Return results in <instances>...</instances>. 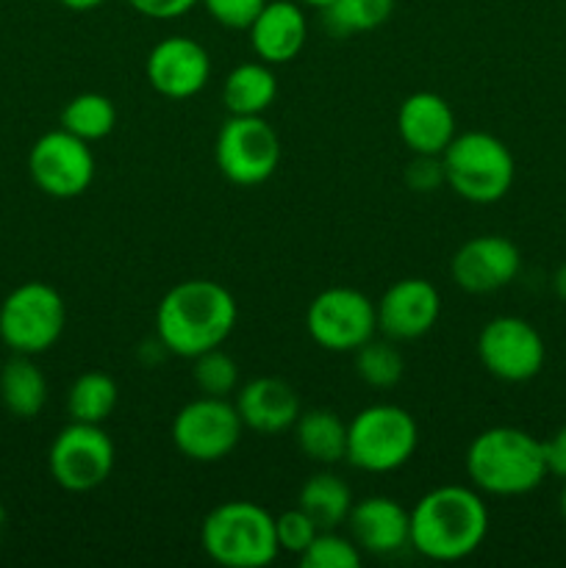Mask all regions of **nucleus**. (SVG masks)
Returning <instances> with one entry per match:
<instances>
[{
  "label": "nucleus",
  "mask_w": 566,
  "mask_h": 568,
  "mask_svg": "<svg viewBox=\"0 0 566 568\" xmlns=\"http://www.w3.org/2000/svg\"><path fill=\"white\" fill-rule=\"evenodd\" d=\"M239 320V305L222 283L209 277L181 281L155 308V336L172 355H194L225 344Z\"/></svg>",
  "instance_id": "obj_1"
},
{
  "label": "nucleus",
  "mask_w": 566,
  "mask_h": 568,
  "mask_svg": "<svg viewBox=\"0 0 566 568\" xmlns=\"http://www.w3.org/2000/svg\"><path fill=\"white\" fill-rule=\"evenodd\" d=\"M553 292L566 303V264H560L553 275Z\"/></svg>",
  "instance_id": "obj_37"
},
{
  "label": "nucleus",
  "mask_w": 566,
  "mask_h": 568,
  "mask_svg": "<svg viewBox=\"0 0 566 568\" xmlns=\"http://www.w3.org/2000/svg\"><path fill=\"white\" fill-rule=\"evenodd\" d=\"M275 532L281 552L297 555L300 558V555L309 549V544L316 538L320 527L314 525V519H311L303 508H292L283 510L281 516H275Z\"/></svg>",
  "instance_id": "obj_31"
},
{
  "label": "nucleus",
  "mask_w": 566,
  "mask_h": 568,
  "mask_svg": "<svg viewBox=\"0 0 566 568\" xmlns=\"http://www.w3.org/2000/svg\"><path fill=\"white\" fill-rule=\"evenodd\" d=\"M305 331L327 353H355L377 333L375 303L358 288L331 286L309 303Z\"/></svg>",
  "instance_id": "obj_11"
},
{
  "label": "nucleus",
  "mask_w": 566,
  "mask_h": 568,
  "mask_svg": "<svg viewBox=\"0 0 566 568\" xmlns=\"http://www.w3.org/2000/svg\"><path fill=\"white\" fill-rule=\"evenodd\" d=\"M281 139L261 116H228L214 139V159L222 175L236 186L266 183L281 166Z\"/></svg>",
  "instance_id": "obj_8"
},
{
  "label": "nucleus",
  "mask_w": 566,
  "mask_h": 568,
  "mask_svg": "<svg viewBox=\"0 0 566 568\" xmlns=\"http://www.w3.org/2000/svg\"><path fill=\"white\" fill-rule=\"evenodd\" d=\"M28 172L39 192H44L48 197H81L94 181L92 148L64 128L48 131L33 142L31 153H28Z\"/></svg>",
  "instance_id": "obj_13"
},
{
  "label": "nucleus",
  "mask_w": 566,
  "mask_h": 568,
  "mask_svg": "<svg viewBox=\"0 0 566 568\" xmlns=\"http://www.w3.org/2000/svg\"><path fill=\"white\" fill-rule=\"evenodd\" d=\"M277 98V78L266 61H244L222 81V103L233 116H261Z\"/></svg>",
  "instance_id": "obj_21"
},
{
  "label": "nucleus",
  "mask_w": 566,
  "mask_h": 568,
  "mask_svg": "<svg viewBox=\"0 0 566 568\" xmlns=\"http://www.w3.org/2000/svg\"><path fill=\"white\" fill-rule=\"evenodd\" d=\"M117 125V109L111 98L100 92H81L61 111V128L75 133L83 142H100Z\"/></svg>",
  "instance_id": "obj_26"
},
{
  "label": "nucleus",
  "mask_w": 566,
  "mask_h": 568,
  "mask_svg": "<svg viewBox=\"0 0 566 568\" xmlns=\"http://www.w3.org/2000/svg\"><path fill=\"white\" fill-rule=\"evenodd\" d=\"M297 3L311 6V9H325V6H331L333 0H297Z\"/></svg>",
  "instance_id": "obj_38"
},
{
  "label": "nucleus",
  "mask_w": 566,
  "mask_h": 568,
  "mask_svg": "<svg viewBox=\"0 0 566 568\" xmlns=\"http://www.w3.org/2000/svg\"><path fill=\"white\" fill-rule=\"evenodd\" d=\"M67 325L64 297L50 283L28 281L0 303V342L17 355H42Z\"/></svg>",
  "instance_id": "obj_7"
},
{
  "label": "nucleus",
  "mask_w": 566,
  "mask_h": 568,
  "mask_svg": "<svg viewBox=\"0 0 566 568\" xmlns=\"http://www.w3.org/2000/svg\"><path fill=\"white\" fill-rule=\"evenodd\" d=\"M361 564L364 552L355 547L353 538L342 536L338 530H320L309 549L300 555L303 568H361Z\"/></svg>",
  "instance_id": "obj_30"
},
{
  "label": "nucleus",
  "mask_w": 566,
  "mask_h": 568,
  "mask_svg": "<svg viewBox=\"0 0 566 568\" xmlns=\"http://www.w3.org/2000/svg\"><path fill=\"white\" fill-rule=\"evenodd\" d=\"M137 14L150 17V20H175L192 11L200 0H125Z\"/></svg>",
  "instance_id": "obj_34"
},
{
  "label": "nucleus",
  "mask_w": 566,
  "mask_h": 568,
  "mask_svg": "<svg viewBox=\"0 0 566 568\" xmlns=\"http://www.w3.org/2000/svg\"><path fill=\"white\" fill-rule=\"evenodd\" d=\"M192 381L205 397H231L239 388V364L222 347L194 355Z\"/></svg>",
  "instance_id": "obj_29"
},
{
  "label": "nucleus",
  "mask_w": 566,
  "mask_h": 568,
  "mask_svg": "<svg viewBox=\"0 0 566 568\" xmlns=\"http://www.w3.org/2000/svg\"><path fill=\"white\" fill-rule=\"evenodd\" d=\"M114 460V442L103 427L70 422L50 444L48 469L55 486L70 494H87L109 480Z\"/></svg>",
  "instance_id": "obj_10"
},
{
  "label": "nucleus",
  "mask_w": 566,
  "mask_h": 568,
  "mask_svg": "<svg viewBox=\"0 0 566 568\" xmlns=\"http://www.w3.org/2000/svg\"><path fill=\"white\" fill-rule=\"evenodd\" d=\"M483 369L503 383H527L544 369L547 347L536 327L522 316H494L477 336Z\"/></svg>",
  "instance_id": "obj_12"
},
{
  "label": "nucleus",
  "mask_w": 566,
  "mask_h": 568,
  "mask_svg": "<svg viewBox=\"0 0 566 568\" xmlns=\"http://www.w3.org/2000/svg\"><path fill=\"white\" fill-rule=\"evenodd\" d=\"M242 419L244 430L261 433V436H277L292 430L300 416V397L281 377H255L236 388L233 399Z\"/></svg>",
  "instance_id": "obj_19"
},
{
  "label": "nucleus",
  "mask_w": 566,
  "mask_h": 568,
  "mask_svg": "<svg viewBox=\"0 0 566 568\" xmlns=\"http://www.w3.org/2000/svg\"><path fill=\"white\" fill-rule=\"evenodd\" d=\"M405 183H408L414 192H433L444 183V166L442 155H414L408 166H405Z\"/></svg>",
  "instance_id": "obj_33"
},
{
  "label": "nucleus",
  "mask_w": 566,
  "mask_h": 568,
  "mask_svg": "<svg viewBox=\"0 0 566 568\" xmlns=\"http://www.w3.org/2000/svg\"><path fill=\"white\" fill-rule=\"evenodd\" d=\"M472 486L492 497H522L547 480L544 444L522 427H488L466 449Z\"/></svg>",
  "instance_id": "obj_3"
},
{
  "label": "nucleus",
  "mask_w": 566,
  "mask_h": 568,
  "mask_svg": "<svg viewBox=\"0 0 566 568\" xmlns=\"http://www.w3.org/2000/svg\"><path fill=\"white\" fill-rule=\"evenodd\" d=\"M397 0H333L322 9V20L336 37H353L381 28L394 14Z\"/></svg>",
  "instance_id": "obj_27"
},
{
  "label": "nucleus",
  "mask_w": 566,
  "mask_h": 568,
  "mask_svg": "<svg viewBox=\"0 0 566 568\" xmlns=\"http://www.w3.org/2000/svg\"><path fill=\"white\" fill-rule=\"evenodd\" d=\"M353 503L347 483L331 471L311 475L297 494V508H303L320 530H338L347 521Z\"/></svg>",
  "instance_id": "obj_24"
},
{
  "label": "nucleus",
  "mask_w": 566,
  "mask_h": 568,
  "mask_svg": "<svg viewBox=\"0 0 566 568\" xmlns=\"http://www.w3.org/2000/svg\"><path fill=\"white\" fill-rule=\"evenodd\" d=\"M355 372L370 388H394L403 381L405 361L392 338H375L355 349Z\"/></svg>",
  "instance_id": "obj_28"
},
{
  "label": "nucleus",
  "mask_w": 566,
  "mask_h": 568,
  "mask_svg": "<svg viewBox=\"0 0 566 568\" xmlns=\"http://www.w3.org/2000/svg\"><path fill=\"white\" fill-rule=\"evenodd\" d=\"M377 331L392 342H414L436 327L442 294L425 277H403L392 283L375 303Z\"/></svg>",
  "instance_id": "obj_15"
},
{
  "label": "nucleus",
  "mask_w": 566,
  "mask_h": 568,
  "mask_svg": "<svg viewBox=\"0 0 566 568\" xmlns=\"http://www.w3.org/2000/svg\"><path fill=\"white\" fill-rule=\"evenodd\" d=\"M148 83L170 100H189L205 89L211 78V59L200 42L189 37H166L144 61Z\"/></svg>",
  "instance_id": "obj_16"
},
{
  "label": "nucleus",
  "mask_w": 566,
  "mask_h": 568,
  "mask_svg": "<svg viewBox=\"0 0 566 568\" xmlns=\"http://www.w3.org/2000/svg\"><path fill=\"white\" fill-rule=\"evenodd\" d=\"M0 403L14 419H37L48 403V377L33 355H11L0 369Z\"/></svg>",
  "instance_id": "obj_22"
},
{
  "label": "nucleus",
  "mask_w": 566,
  "mask_h": 568,
  "mask_svg": "<svg viewBox=\"0 0 566 568\" xmlns=\"http://www.w3.org/2000/svg\"><path fill=\"white\" fill-rule=\"evenodd\" d=\"M416 447H420V427L414 416L400 405H370L347 422L344 460L358 471L386 475L403 469L414 458Z\"/></svg>",
  "instance_id": "obj_6"
},
{
  "label": "nucleus",
  "mask_w": 566,
  "mask_h": 568,
  "mask_svg": "<svg viewBox=\"0 0 566 568\" xmlns=\"http://www.w3.org/2000/svg\"><path fill=\"white\" fill-rule=\"evenodd\" d=\"M117 383L105 372H83L72 381L67 392V410L72 422H87V425H103L117 408Z\"/></svg>",
  "instance_id": "obj_25"
},
{
  "label": "nucleus",
  "mask_w": 566,
  "mask_h": 568,
  "mask_svg": "<svg viewBox=\"0 0 566 568\" xmlns=\"http://www.w3.org/2000/svg\"><path fill=\"white\" fill-rule=\"evenodd\" d=\"M244 425L236 405L228 397H205L183 405L170 427L172 444L183 458L194 464H216L228 458L242 442Z\"/></svg>",
  "instance_id": "obj_9"
},
{
  "label": "nucleus",
  "mask_w": 566,
  "mask_h": 568,
  "mask_svg": "<svg viewBox=\"0 0 566 568\" xmlns=\"http://www.w3.org/2000/svg\"><path fill=\"white\" fill-rule=\"evenodd\" d=\"M344 525H347L355 547L364 555L386 558L403 547H411V510H405L392 497L375 494V497L353 503Z\"/></svg>",
  "instance_id": "obj_17"
},
{
  "label": "nucleus",
  "mask_w": 566,
  "mask_h": 568,
  "mask_svg": "<svg viewBox=\"0 0 566 568\" xmlns=\"http://www.w3.org/2000/svg\"><path fill=\"white\" fill-rule=\"evenodd\" d=\"M544 460H547L549 475L566 480V425L558 427L549 438H544Z\"/></svg>",
  "instance_id": "obj_35"
},
{
  "label": "nucleus",
  "mask_w": 566,
  "mask_h": 568,
  "mask_svg": "<svg viewBox=\"0 0 566 568\" xmlns=\"http://www.w3.org/2000/svg\"><path fill=\"white\" fill-rule=\"evenodd\" d=\"M444 183L461 200L492 205L511 192L516 178L514 153L503 139L486 131L455 133L442 153Z\"/></svg>",
  "instance_id": "obj_5"
},
{
  "label": "nucleus",
  "mask_w": 566,
  "mask_h": 568,
  "mask_svg": "<svg viewBox=\"0 0 566 568\" xmlns=\"http://www.w3.org/2000/svg\"><path fill=\"white\" fill-rule=\"evenodd\" d=\"M59 3L70 11H92L98 6H103L105 0H59Z\"/></svg>",
  "instance_id": "obj_36"
},
{
  "label": "nucleus",
  "mask_w": 566,
  "mask_h": 568,
  "mask_svg": "<svg viewBox=\"0 0 566 568\" xmlns=\"http://www.w3.org/2000/svg\"><path fill=\"white\" fill-rule=\"evenodd\" d=\"M3 527H6V508L0 505V536H3Z\"/></svg>",
  "instance_id": "obj_40"
},
{
  "label": "nucleus",
  "mask_w": 566,
  "mask_h": 568,
  "mask_svg": "<svg viewBox=\"0 0 566 568\" xmlns=\"http://www.w3.org/2000/svg\"><path fill=\"white\" fill-rule=\"evenodd\" d=\"M250 48L266 64H286L297 59L309 39L303 3L297 0H266L264 9L250 22Z\"/></svg>",
  "instance_id": "obj_18"
},
{
  "label": "nucleus",
  "mask_w": 566,
  "mask_h": 568,
  "mask_svg": "<svg viewBox=\"0 0 566 568\" xmlns=\"http://www.w3.org/2000/svg\"><path fill=\"white\" fill-rule=\"evenodd\" d=\"M200 3L205 6L211 20H216L220 26L233 28V31H247L255 14L266 6V0H200Z\"/></svg>",
  "instance_id": "obj_32"
},
{
  "label": "nucleus",
  "mask_w": 566,
  "mask_h": 568,
  "mask_svg": "<svg viewBox=\"0 0 566 568\" xmlns=\"http://www.w3.org/2000/svg\"><path fill=\"white\" fill-rule=\"evenodd\" d=\"M203 552L225 568H264L281 555L275 516L250 499H231L205 514Z\"/></svg>",
  "instance_id": "obj_4"
},
{
  "label": "nucleus",
  "mask_w": 566,
  "mask_h": 568,
  "mask_svg": "<svg viewBox=\"0 0 566 568\" xmlns=\"http://www.w3.org/2000/svg\"><path fill=\"white\" fill-rule=\"evenodd\" d=\"M519 270V247L508 236H497V233L466 239L449 261L453 283L469 294L499 292L508 283H514Z\"/></svg>",
  "instance_id": "obj_14"
},
{
  "label": "nucleus",
  "mask_w": 566,
  "mask_h": 568,
  "mask_svg": "<svg viewBox=\"0 0 566 568\" xmlns=\"http://www.w3.org/2000/svg\"><path fill=\"white\" fill-rule=\"evenodd\" d=\"M488 508L475 486L431 488L411 508V547L436 564H455L483 547Z\"/></svg>",
  "instance_id": "obj_2"
},
{
  "label": "nucleus",
  "mask_w": 566,
  "mask_h": 568,
  "mask_svg": "<svg viewBox=\"0 0 566 568\" xmlns=\"http://www.w3.org/2000/svg\"><path fill=\"white\" fill-rule=\"evenodd\" d=\"M397 133L414 155H442L455 139V114L436 92H414L400 103Z\"/></svg>",
  "instance_id": "obj_20"
},
{
  "label": "nucleus",
  "mask_w": 566,
  "mask_h": 568,
  "mask_svg": "<svg viewBox=\"0 0 566 568\" xmlns=\"http://www.w3.org/2000/svg\"><path fill=\"white\" fill-rule=\"evenodd\" d=\"M294 442L309 460L322 466H333L347 455V422L327 408L300 410L294 422Z\"/></svg>",
  "instance_id": "obj_23"
},
{
  "label": "nucleus",
  "mask_w": 566,
  "mask_h": 568,
  "mask_svg": "<svg viewBox=\"0 0 566 568\" xmlns=\"http://www.w3.org/2000/svg\"><path fill=\"white\" fill-rule=\"evenodd\" d=\"M558 508H560V516H564V521H566V483H564V488H560V499H558Z\"/></svg>",
  "instance_id": "obj_39"
}]
</instances>
